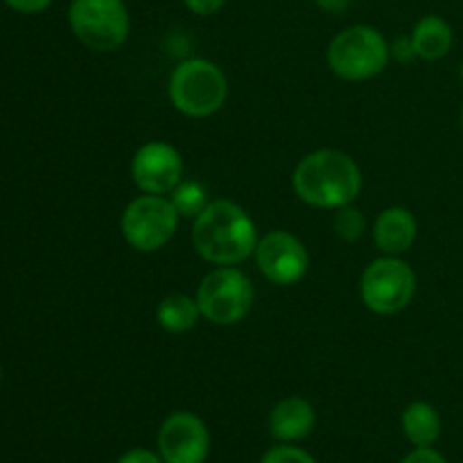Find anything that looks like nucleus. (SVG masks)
<instances>
[{"instance_id": "obj_18", "label": "nucleus", "mask_w": 463, "mask_h": 463, "mask_svg": "<svg viewBox=\"0 0 463 463\" xmlns=\"http://www.w3.org/2000/svg\"><path fill=\"white\" fill-rule=\"evenodd\" d=\"M333 226L344 242H357L364 235V215L360 208H355V203H346L335 211Z\"/></svg>"}, {"instance_id": "obj_15", "label": "nucleus", "mask_w": 463, "mask_h": 463, "mask_svg": "<svg viewBox=\"0 0 463 463\" xmlns=\"http://www.w3.org/2000/svg\"><path fill=\"white\" fill-rule=\"evenodd\" d=\"M402 432L411 446L432 448L441 437V416L430 402H411L402 411Z\"/></svg>"}, {"instance_id": "obj_12", "label": "nucleus", "mask_w": 463, "mask_h": 463, "mask_svg": "<svg viewBox=\"0 0 463 463\" xmlns=\"http://www.w3.org/2000/svg\"><path fill=\"white\" fill-rule=\"evenodd\" d=\"M419 235V224L410 208L389 206L373 224V242L384 256H402L410 251Z\"/></svg>"}, {"instance_id": "obj_13", "label": "nucleus", "mask_w": 463, "mask_h": 463, "mask_svg": "<svg viewBox=\"0 0 463 463\" xmlns=\"http://www.w3.org/2000/svg\"><path fill=\"white\" fill-rule=\"evenodd\" d=\"M317 425L315 407L306 398L289 396L269 411V434L280 443H294L310 437Z\"/></svg>"}, {"instance_id": "obj_3", "label": "nucleus", "mask_w": 463, "mask_h": 463, "mask_svg": "<svg viewBox=\"0 0 463 463\" xmlns=\"http://www.w3.org/2000/svg\"><path fill=\"white\" fill-rule=\"evenodd\" d=\"M172 107L188 118H208L220 111L229 95V81L222 68L208 59L193 57L172 71L167 84Z\"/></svg>"}, {"instance_id": "obj_9", "label": "nucleus", "mask_w": 463, "mask_h": 463, "mask_svg": "<svg viewBox=\"0 0 463 463\" xmlns=\"http://www.w3.org/2000/svg\"><path fill=\"white\" fill-rule=\"evenodd\" d=\"M253 258H256L260 274L269 283L280 285V288L297 285L298 280L306 279L307 269H310V256H307L306 244L289 231H271V233L262 235L258 240Z\"/></svg>"}, {"instance_id": "obj_21", "label": "nucleus", "mask_w": 463, "mask_h": 463, "mask_svg": "<svg viewBox=\"0 0 463 463\" xmlns=\"http://www.w3.org/2000/svg\"><path fill=\"white\" fill-rule=\"evenodd\" d=\"M401 463H448L446 457L434 448H416Z\"/></svg>"}, {"instance_id": "obj_26", "label": "nucleus", "mask_w": 463, "mask_h": 463, "mask_svg": "<svg viewBox=\"0 0 463 463\" xmlns=\"http://www.w3.org/2000/svg\"><path fill=\"white\" fill-rule=\"evenodd\" d=\"M0 384H3V366H0Z\"/></svg>"}, {"instance_id": "obj_19", "label": "nucleus", "mask_w": 463, "mask_h": 463, "mask_svg": "<svg viewBox=\"0 0 463 463\" xmlns=\"http://www.w3.org/2000/svg\"><path fill=\"white\" fill-rule=\"evenodd\" d=\"M260 463H317V459L310 452L301 450V448L292 446V443H280V446L267 450Z\"/></svg>"}, {"instance_id": "obj_6", "label": "nucleus", "mask_w": 463, "mask_h": 463, "mask_svg": "<svg viewBox=\"0 0 463 463\" xmlns=\"http://www.w3.org/2000/svg\"><path fill=\"white\" fill-rule=\"evenodd\" d=\"M194 298L203 319L215 326H235L251 312L256 289L238 267H217L203 276Z\"/></svg>"}, {"instance_id": "obj_25", "label": "nucleus", "mask_w": 463, "mask_h": 463, "mask_svg": "<svg viewBox=\"0 0 463 463\" xmlns=\"http://www.w3.org/2000/svg\"><path fill=\"white\" fill-rule=\"evenodd\" d=\"M317 5H319V9H324L328 14H342L346 12L351 0H317Z\"/></svg>"}, {"instance_id": "obj_16", "label": "nucleus", "mask_w": 463, "mask_h": 463, "mask_svg": "<svg viewBox=\"0 0 463 463\" xmlns=\"http://www.w3.org/2000/svg\"><path fill=\"white\" fill-rule=\"evenodd\" d=\"M199 312L197 298L188 294H170L156 307V321L163 330L172 335H184L197 326Z\"/></svg>"}, {"instance_id": "obj_20", "label": "nucleus", "mask_w": 463, "mask_h": 463, "mask_svg": "<svg viewBox=\"0 0 463 463\" xmlns=\"http://www.w3.org/2000/svg\"><path fill=\"white\" fill-rule=\"evenodd\" d=\"M184 5L194 16H213L224 7L226 0H184Z\"/></svg>"}, {"instance_id": "obj_11", "label": "nucleus", "mask_w": 463, "mask_h": 463, "mask_svg": "<svg viewBox=\"0 0 463 463\" xmlns=\"http://www.w3.org/2000/svg\"><path fill=\"white\" fill-rule=\"evenodd\" d=\"M156 448L165 463H206L211 434L197 414L175 411L161 423Z\"/></svg>"}, {"instance_id": "obj_28", "label": "nucleus", "mask_w": 463, "mask_h": 463, "mask_svg": "<svg viewBox=\"0 0 463 463\" xmlns=\"http://www.w3.org/2000/svg\"><path fill=\"white\" fill-rule=\"evenodd\" d=\"M461 80H463V68H461Z\"/></svg>"}, {"instance_id": "obj_17", "label": "nucleus", "mask_w": 463, "mask_h": 463, "mask_svg": "<svg viewBox=\"0 0 463 463\" xmlns=\"http://www.w3.org/2000/svg\"><path fill=\"white\" fill-rule=\"evenodd\" d=\"M167 197H170L172 206L176 208L179 217H190V220H194L211 203L208 190L199 181H181Z\"/></svg>"}, {"instance_id": "obj_27", "label": "nucleus", "mask_w": 463, "mask_h": 463, "mask_svg": "<svg viewBox=\"0 0 463 463\" xmlns=\"http://www.w3.org/2000/svg\"><path fill=\"white\" fill-rule=\"evenodd\" d=\"M459 120H461V129H463V109H461V118H459Z\"/></svg>"}, {"instance_id": "obj_22", "label": "nucleus", "mask_w": 463, "mask_h": 463, "mask_svg": "<svg viewBox=\"0 0 463 463\" xmlns=\"http://www.w3.org/2000/svg\"><path fill=\"white\" fill-rule=\"evenodd\" d=\"M116 463H165L158 452L145 450V448H134V450L125 452Z\"/></svg>"}, {"instance_id": "obj_23", "label": "nucleus", "mask_w": 463, "mask_h": 463, "mask_svg": "<svg viewBox=\"0 0 463 463\" xmlns=\"http://www.w3.org/2000/svg\"><path fill=\"white\" fill-rule=\"evenodd\" d=\"M12 9L21 14H39L52 5V0H5Z\"/></svg>"}, {"instance_id": "obj_1", "label": "nucleus", "mask_w": 463, "mask_h": 463, "mask_svg": "<svg viewBox=\"0 0 463 463\" xmlns=\"http://www.w3.org/2000/svg\"><path fill=\"white\" fill-rule=\"evenodd\" d=\"M193 247L206 262L238 267L253 256L258 244L256 222L240 203L215 199L193 222Z\"/></svg>"}, {"instance_id": "obj_24", "label": "nucleus", "mask_w": 463, "mask_h": 463, "mask_svg": "<svg viewBox=\"0 0 463 463\" xmlns=\"http://www.w3.org/2000/svg\"><path fill=\"white\" fill-rule=\"evenodd\" d=\"M392 54L398 59V61H402V63L411 61V59L416 57L414 43H411V36H402V39H398L396 43L392 45Z\"/></svg>"}, {"instance_id": "obj_10", "label": "nucleus", "mask_w": 463, "mask_h": 463, "mask_svg": "<svg viewBox=\"0 0 463 463\" xmlns=\"http://www.w3.org/2000/svg\"><path fill=\"white\" fill-rule=\"evenodd\" d=\"M131 179L143 194H170L184 181V158L165 140H149L131 158Z\"/></svg>"}, {"instance_id": "obj_14", "label": "nucleus", "mask_w": 463, "mask_h": 463, "mask_svg": "<svg viewBox=\"0 0 463 463\" xmlns=\"http://www.w3.org/2000/svg\"><path fill=\"white\" fill-rule=\"evenodd\" d=\"M452 41H455V34H452L450 23L437 14L420 18L411 32L416 57L425 59V61H437V59L446 57L452 50Z\"/></svg>"}, {"instance_id": "obj_5", "label": "nucleus", "mask_w": 463, "mask_h": 463, "mask_svg": "<svg viewBox=\"0 0 463 463\" xmlns=\"http://www.w3.org/2000/svg\"><path fill=\"white\" fill-rule=\"evenodd\" d=\"M68 25L93 52H113L129 36L131 18L125 0H72Z\"/></svg>"}, {"instance_id": "obj_8", "label": "nucleus", "mask_w": 463, "mask_h": 463, "mask_svg": "<svg viewBox=\"0 0 463 463\" xmlns=\"http://www.w3.org/2000/svg\"><path fill=\"white\" fill-rule=\"evenodd\" d=\"M416 294V274L401 256H383L369 262L360 279L362 303L375 315L405 310Z\"/></svg>"}, {"instance_id": "obj_7", "label": "nucleus", "mask_w": 463, "mask_h": 463, "mask_svg": "<svg viewBox=\"0 0 463 463\" xmlns=\"http://www.w3.org/2000/svg\"><path fill=\"white\" fill-rule=\"evenodd\" d=\"M179 213L167 194H140L127 203L120 217L125 242L140 253H154L165 247L176 233Z\"/></svg>"}, {"instance_id": "obj_4", "label": "nucleus", "mask_w": 463, "mask_h": 463, "mask_svg": "<svg viewBox=\"0 0 463 463\" xmlns=\"http://www.w3.org/2000/svg\"><path fill=\"white\" fill-rule=\"evenodd\" d=\"M392 45L371 25H351L328 45V66L339 80L364 81L389 66Z\"/></svg>"}, {"instance_id": "obj_2", "label": "nucleus", "mask_w": 463, "mask_h": 463, "mask_svg": "<svg viewBox=\"0 0 463 463\" xmlns=\"http://www.w3.org/2000/svg\"><path fill=\"white\" fill-rule=\"evenodd\" d=\"M292 188L303 203L315 208H337L355 203L362 193L360 165L339 149H317L298 161Z\"/></svg>"}]
</instances>
